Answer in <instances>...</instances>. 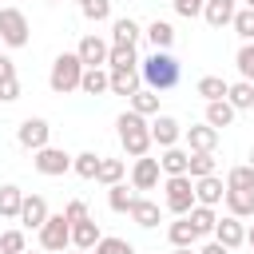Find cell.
<instances>
[{"label":"cell","instance_id":"6da1fadb","mask_svg":"<svg viewBox=\"0 0 254 254\" xmlns=\"http://www.w3.org/2000/svg\"><path fill=\"white\" fill-rule=\"evenodd\" d=\"M179 75H183V67H179V60L171 56V52H151L147 60H143V67H139V79L159 95V91H171L175 83H179Z\"/></svg>","mask_w":254,"mask_h":254},{"label":"cell","instance_id":"7a4b0ae2","mask_svg":"<svg viewBox=\"0 0 254 254\" xmlns=\"http://www.w3.org/2000/svg\"><path fill=\"white\" fill-rule=\"evenodd\" d=\"M115 127H119V143L127 147V155L143 159V155L151 151V123H147L143 115H135V111H123V115L115 119Z\"/></svg>","mask_w":254,"mask_h":254},{"label":"cell","instance_id":"3957f363","mask_svg":"<svg viewBox=\"0 0 254 254\" xmlns=\"http://www.w3.org/2000/svg\"><path fill=\"white\" fill-rule=\"evenodd\" d=\"M79 75H83L79 56H75V52H64V56H56V64H52L48 83H52V91H56V95H67V91H75V87H79Z\"/></svg>","mask_w":254,"mask_h":254},{"label":"cell","instance_id":"277c9868","mask_svg":"<svg viewBox=\"0 0 254 254\" xmlns=\"http://www.w3.org/2000/svg\"><path fill=\"white\" fill-rule=\"evenodd\" d=\"M194 206V179L190 175H171L167 179V210L187 214Z\"/></svg>","mask_w":254,"mask_h":254},{"label":"cell","instance_id":"5b68a950","mask_svg":"<svg viewBox=\"0 0 254 254\" xmlns=\"http://www.w3.org/2000/svg\"><path fill=\"white\" fill-rule=\"evenodd\" d=\"M0 40L8 48H24L28 44V16L20 8H0Z\"/></svg>","mask_w":254,"mask_h":254},{"label":"cell","instance_id":"8992f818","mask_svg":"<svg viewBox=\"0 0 254 254\" xmlns=\"http://www.w3.org/2000/svg\"><path fill=\"white\" fill-rule=\"evenodd\" d=\"M40 246L44 250H64L71 246V222L64 214H48V222L40 226Z\"/></svg>","mask_w":254,"mask_h":254},{"label":"cell","instance_id":"52a82bcc","mask_svg":"<svg viewBox=\"0 0 254 254\" xmlns=\"http://www.w3.org/2000/svg\"><path fill=\"white\" fill-rule=\"evenodd\" d=\"M32 163H36V171H40V175H52V179L71 171V155H67V151H60V147H40Z\"/></svg>","mask_w":254,"mask_h":254},{"label":"cell","instance_id":"ba28073f","mask_svg":"<svg viewBox=\"0 0 254 254\" xmlns=\"http://www.w3.org/2000/svg\"><path fill=\"white\" fill-rule=\"evenodd\" d=\"M214 242L226 246V250H238V246L246 242V226H242V218H234V214L218 218V222H214Z\"/></svg>","mask_w":254,"mask_h":254},{"label":"cell","instance_id":"9c48e42d","mask_svg":"<svg viewBox=\"0 0 254 254\" xmlns=\"http://www.w3.org/2000/svg\"><path fill=\"white\" fill-rule=\"evenodd\" d=\"M48 135H52L48 119H24V123H20V131H16L20 147H28V151H40V147H48Z\"/></svg>","mask_w":254,"mask_h":254},{"label":"cell","instance_id":"30bf717a","mask_svg":"<svg viewBox=\"0 0 254 254\" xmlns=\"http://www.w3.org/2000/svg\"><path fill=\"white\" fill-rule=\"evenodd\" d=\"M107 52H111V48H107L99 36H83L79 48H75V56H79L83 67H103V64H107Z\"/></svg>","mask_w":254,"mask_h":254},{"label":"cell","instance_id":"8fae6325","mask_svg":"<svg viewBox=\"0 0 254 254\" xmlns=\"http://www.w3.org/2000/svg\"><path fill=\"white\" fill-rule=\"evenodd\" d=\"M131 187L135 190H155L159 187V159H135V167H131Z\"/></svg>","mask_w":254,"mask_h":254},{"label":"cell","instance_id":"7c38bea8","mask_svg":"<svg viewBox=\"0 0 254 254\" xmlns=\"http://www.w3.org/2000/svg\"><path fill=\"white\" fill-rule=\"evenodd\" d=\"M107 91L131 99V95L139 91V71H135V67H111V71H107Z\"/></svg>","mask_w":254,"mask_h":254},{"label":"cell","instance_id":"4fadbf2b","mask_svg":"<svg viewBox=\"0 0 254 254\" xmlns=\"http://www.w3.org/2000/svg\"><path fill=\"white\" fill-rule=\"evenodd\" d=\"M179 135H183V123H179V119H171V115H159V119L151 123V143H159L163 151H167V147H175V143H179Z\"/></svg>","mask_w":254,"mask_h":254},{"label":"cell","instance_id":"5bb4252c","mask_svg":"<svg viewBox=\"0 0 254 254\" xmlns=\"http://www.w3.org/2000/svg\"><path fill=\"white\" fill-rule=\"evenodd\" d=\"M222 194H226V183H222L218 175L194 179V202H198V206H214V202H222Z\"/></svg>","mask_w":254,"mask_h":254},{"label":"cell","instance_id":"9a60e30c","mask_svg":"<svg viewBox=\"0 0 254 254\" xmlns=\"http://www.w3.org/2000/svg\"><path fill=\"white\" fill-rule=\"evenodd\" d=\"M99 238H103V234H99V222H95V218L71 222V246H75V250H95Z\"/></svg>","mask_w":254,"mask_h":254},{"label":"cell","instance_id":"2e32d148","mask_svg":"<svg viewBox=\"0 0 254 254\" xmlns=\"http://www.w3.org/2000/svg\"><path fill=\"white\" fill-rule=\"evenodd\" d=\"M234 12H238V0H206V4H202V16H206V24H210V28L230 24V20H234Z\"/></svg>","mask_w":254,"mask_h":254},{"label":"cell","instance_id":"e0dca14e","mask_svg":"<svg viewBox=\"0 0 254 254\" xmlns=\"http://www.w3.org/2000/svg\"><path fill=\"white\" fill-rule=\"evenodd\" d=\"M20 222L40 230V226L48 222V202H44L40 194H24V206H20Z\"/></svg>","mask_w":254,"mask_h":254},{"label":"cell","instance_id":"ac0fdd59","mask_svg":"<svg viewBox=\"0 0 254 254\" xmlns=\"http://www.w3.org/2000/svg\"><path fill=\"white\" fill-rule=\"evenodd\" d=\"M135 40H139V24L131 16H119L111 24V48H135Z\"/></svg>","mask_w":254,"mask_h":254},{"label":"cell","instance_id":"d6986e66","mask_svg":"<svg viewBox=\"0 0 254 254\" xmlns=\"http://www.w3.org/2000/svg\"><path fill=\"white\" fill-rule=\"evenodd\" d=\"M187 143H190V151H210L214 155V147H218V131L214 127H187Z\"/></svg>","mask_w":254,"mask_h":254},{"label":"cell","instance_id":"ffe728a7","mask_svg":"<svg viewBox=\"0 0 254 254\" xmlns=\"http://www.w3.org/2000/svg\"><path fill=\"white\" fill-rule=\"evenodd\" d=\"M127 214H131V218H135V226H143V230H151V226H159V206H155L151 198H135Z\"/></svg>","mask_w":254,"mask_h":254},{"label":"cell","instance_id":"44dd1931","mask_svg":"<svg viewBox=\"0 0 254 254\" xmlns=\"http://www.w3.org/2000/svg\"><path fill=\"white\" fill-rule=\"evenodd\" d=\"M226 103H230L234 111H250V107H254V83H246V79L230 83V87H226Z\"/></svg>","mask_w":254,"mask_h":254},{"label":"cell","instance_id":"7402d4cb","mask_svg":"<svg viewBox=\"0 0 254 254\" xmlns=\"http://www.w3.org/2000/svg\"><path fill=\"white\" fill-rule=\"evenodd\" d=\"M187 218H190V226H194V234H214V222H218V214H214V206H190L187 210Z\"/></svg>","mask_w":254,"mask_h":254},{"label":"cell","instance_id":"603a6c76","mask_svg":"<svg viewBox=\"0 0 254 254\" xmlns=\"http://www.w3.org/2000/svg\"><path fill=\"white\" fill-rule=\"evenodd\" d=\"M222 198H226V210H230L234 218H246V214H254V190H226Z\"/></svg>","mask_w":254,"mask_h":254},{"label":"cell","instance_id":"cb8c5ba5","mask_svg":"<svg viewBox=\"0 0 254 254\" xmlns=\"http://www.w3.org/2000/svg\"><path fill=\"white\" fill-rule=\"evenodd\" d=\"M147 40L155 44V52H167V48L175 44V28H171L167 20H151V24H147Z\"/></svg>","mask_w":254,"mask_h":254},{"label":"cell","instance_id":"d4e9b609","mask_svg":"<svg viewBox=\"0 0 254 254\" xmlns=\"http://www.w3.org/2000/svg\"><path fill=\"white\" fill-rule=\"evenodd\" d=\"M79 91H83V95H103V91H107V71H103V67H83Z\"/></svg>","mask_w":254,"mask_h":254},{"label":"cell","instance_id":"484cf974","mask_svg":"<svg viewBox=\"0 0 254 254\" xmlns=\"http://www.w3.org/2000/svg\"><path fill=\"white\" fill-rule=\"evenodd\" d=\"M226 87H230V83H226L222 75H202L194 91H198V95H202L206 103H218V99H226Z\"/></svg>","mask_w":254,"mask_h":254},{"label":"cell","instance_id":"4316f807","mask_svg":"<svg viewBox=\"0 0 254 254\" xmlns=\"http://www.w3.org/2000/svg\"><path fill=\"white\" fill-rule=\"evenodd\" d=\"M187 159H190V151L167 147V151H163V159H159V171H167V179H171V175H187Z\"/></svg>","mask_w":254,"mask_h":254},{"label":"cell","instance_id":"83f0119b","mask_svg":"<svg viewBox=\"0 0 254 254\" xmlns=\"http://www.w3.org/2000/svg\"><path fill=\"white\" fill-rule=\"evenodd\" d=\"M24 190L20 187H0V218H20Z\"/></svg>","mask_w":254,"mask_h":254},{"label":"cell","instance_id":"f1b7e54d","mask_svg":"<svg viewBox=\"0 0 254 254\" xmlns=\"http://www.w3.org/2000/svg\"><path fill=\"white\" fill-rule=\"evenodd\" d=\"M230 119H234V107H230L226 99H218V103H206V127L222 131V127H230Z\"/></svg>","mask_w":254,"mask_h":254},{"label":"cell","instance_id":"f546056e","mask_svg":"<svg viewBox=\"0 0 254 254\" xmlns=\"http://www.w3.org/2000/svg\"><path fill=\"white\" fill-rule=\"evenodd\" d=\"M187 175H190V179H206V175H214V155H210V151H190V159H187Z\"/></svg>","mask_w":254,"mask_h":254},{"label":"cell","instance_id":"4dcf8cb0","mask_svg":"<svg viewBox=\"0 0 254 254\" xmlns=\"http://www.w3.org/2000/svg\"><path fill=\"white\" fill-rule=\"evenodd\" d=\"M167 238H171L175 246H194V238H198V234H194V226H190V218H187V214H179V218L171 222V230H167Z\"/></svg>","mask_w":254,"mask_h":254},{"label":"cell","instance_id":"1f68e13d","mask_svg":"<svg viewBox=\"0 0 254 254\" xmlns=\"http://www.w3.org/2000/svg\"><path fill=\"white\" fill-rule=\"evenodd\" d=\"M131 111H135V115H143V119H147V115H155V111H159V95H155L151 87H139V91L131 95Z\"/></svg>","mask_w":254,"mask_h":254},{"label":"cell","instance_id":"d6a6232c","mask_svg":"<svg viewBox=\"0 0 254 254\" xmlns=\"http://www.w3.org/2000/svg\"><path fill=\"white\" fill-rule=\"evenodd\" d=\"M95 183H103V187L123 183V159H99V175H95Z\"/></svg>","mask_w":254,"mask_h":254},{"label":"cell","instance_id":"836d02e7","mask_svg":"<svg viewBox=\"0 0 254 254\" xmlns=\"http://www.w3.org/2000/svg\"><path fill=\"white\" fill-rule=\"evenodd\" d=\"M71 171H75L79 179H95V175H99V155H95V151L75 155V159H71Z\"/></svg>","mask_w":254,"mask_h":254},{"label":"cell","instance_id":"e575fe53","mask_svg":"<svg viewBox=\"0 0 254 254\" xmlns=\"http://www.w3.org/2000/svg\"><path fill=\"white\" fill-rule=\"evenodd\" d=\"M226 190H254V167L250 163L246 167H234L226 175Z\"/></svg>","mask_w":254,"mask_h":254},{"label":"cell","instance_id":"d590c367","mask_svg":"<svg viewBox=\"0 0 254 254\" xmlns=\"http://www.w3.org/2000/svg\"><path fill=\"white\" fill-rule=\"evenodd\" d=\"M131 202H135V194H131L123 183L107 187V206H111V210H119V214H123V210H131Z\"/></svg>","mask_w":254,"mask_h":254},{"label":"cell","instance_id":"8d00e7d4","mask_svg":"<svg viewBox=\"0 0 254 254\" xmlns=\"http://www.w3.org/2000/svg\"><path fill=\"white\" fill-rule=\"evenodd\" d=\"M234 64H238L242 79H246V83H254V44H242V48H238V56H234Z\"/></svg>","mask_w":254,"mask_h":254},{"label":"cell","instance_id":"74e56055","mask_svg":"<svg viewBox=\"0 0 254 254\" xmlns=\"http://www.w3.org/2000/svg\"><path fill=\"white\" fill-rule=\"evenodd\" d=\"M107 16H111V0H87V4H83V20L103 24Z\"/></svg>","mask_w":254,"mask_h":254},{"label":"cell","instance_id":"f35d334b","mask_svg":"<svg viewBox=\"0 0 254 254\" xmlns=\"http://www.w3.org/2000/svg\"><path fill=\"white\" fill-rule=\"evenodd\" d=\"M230 24H234V32H238V36H242L246 44L254 40V12H250V8H242V12H234V20H230Z\"/></svg>","mask_w":254,"mask_h":254},{"label":"cell","instance_id":"ab89813d","mask_svg":"<svg viewBox=\"0 0 254 254\" xmlns=\"http://www.w3.org/2000/svg\"><path fill=\"white\" fill-rule=\"evenodd\" d=\"M95 254H135V246L127 238H99L95 242Z\"/></svg>","mask_w":254,"mask_h":254},{"label":"cell","instance_id":"60d3db41","mask_svg":"<svg viewBox=\"0 0 254 254\" xmlns=\"http://www.w3.org/2000/svg\"><path fill=\"white\" fill-rule=\"evenodd\" d=\"M107 64H111V67H135L139 56H135V48H111V52H107Z\"/></svg>","mask_w":254,"mask_h":254},{"label":"cell","instance_id":"b9f144b4","mask_svg":"<svg viewBox=\"0 0 254 254\" xmlns=\"http://www.w3.org/2000/svg\"><path fill=\"white\" fill-rule=\"evenodd\" d=\"M0 254H24V234L20 230H4L0 234Z\"/></svg>","mask_w":254,"mask_h":254},{"label":"cell","instance_id":"7bdbcfd3","mask_svg":"<svg viewBox=\"0 0 254 254\" xmlns=\"http://www.w3.org/2000/svg\"><path fill=\"white\" fill-rule=\"evenodd\" d=\"M64 218H67V222H83V218H91V214H87V202H83V198H71V202L64 206Z\"/></svg>","mask_w":254,"mask_h":254},{"label":"cell","instance_id":"ee69618b","mask_svg":"<svg viewBox=\"0 0 254 254\" xmlns=\"http://www.w3.org/2000/svg\"><path fill=\"white\" fill-rule=\"evenodd\" d=\"M202 4L206 0H175V12L187 16V20H194V16H202Z\"/></svg>","mask_w":254,"mask_h":254},{"label":"cell","instance_id":"f6af8a7d","mask_svg":"<svg viewBox=\"0 0 254 254\" xmlns=\"http://www.w3.org/2000/svg\"><path fill=\"white\" fill-rule=\"evenodd\" d=\"M20 99V79H0V103Z\"/></svg>","mask_w":254,"mask_h":254},{"label":"cell","instance_id":"bcb514c9","mask_svg":"<svg viewBox=\"0 0 254 254\" xmlns=\"http://www.w3.org/2000/svg\"><path fill=\"white\" fill-rule=\"evenodd\" d=\"M0 79H16V64H12V56H0Z\"/></svg>","mask_w":254,"mask_h":254},{"label":"cell","instance_id":"7dc6e473","mask_svg":"<svg viewBox=\"0 0 254 254\" xmlns=\"http://www.w3.org/2000/svg\"><path fill=\"white\" fill-rule=\"evenodd\" d=\"M198 254H230V250H226V246H218V242H206Z\"/></svg>","mask_w":254,"mask_h":254},{"label":"cell","instance_id":"c3c4849f","mask_svg":"<svg viewBox=\"0 0 254 254\" xmlns=\"http://www.w3.org/2000/svg\"><path fill=\"white\" fill-rule=\"evenodd\" d=\"M175 254H198V250H190V246H175Z\"/></svg>","mask_w":254,"mask_h":254},{"label":"cell","instance_id":"681fc988","mask_svg":"<svg viewBox=\"0 0 254 254\" xmlns=\"http://www.w3.org/2000/svg\"><path fill=\"white\" fill-rule=\"evenodd\" d=\"M246 242H250V250H254V226H250V230H246Z\"/></svg>","mask_w":254,"mask_h":254},{"label":"cell","instance_id":"f907efd6","mask_svg":"<svg viewBox=\"0 0 254 254\" xmlns=\"http://www.w3.org/2000/svg\"><path fill=\"white\" fill-rule=\"evenodd\" d=\"M246 8H250V12H254V0H246Z\"/></svg>","mask_w":254,"mask_h":254},{"label":"cell","instance_id":"816d5d0a","mask_svg":"<svg viewBox=\"0 0 254 254\" xmlns=\"http://www.w3.org/2000/svg\"><path fill=\"white\" fill-rule=\"evenodd\" d=\"M250 167H254V151H250Z\"/></svg>","mask_w":254,"mask_h":254},{"label":"cell","instance_id":"f5cc1de1","mask_svg":"<svg viewBox=\"0 0 254 254\" xmlns=\"http://www.w3.org/2000/svg\"><path fill=\"white\" fill-rule=\"evenodd\" d=\"M83 4H87V0H79V8H83Z\"/></svg>","mask_w":254,"mask_h":254},{"label":"cell","instance_id":"db71d44e","mask_svg":"<svg viewBox=\"0 0 254 254\" xmlns=\"http://www.w3.org/2000/svg\"><path fill=\"white\" fill-rule=\"evenodd\" d=\"M75 254H87V250H75Z\"/></svg>","mask_w":254,"mask_h":254},{"label":"cell","instance_id":"11a10c76","mask_svg":"<svg viewBox=\"0 0 254 254\" xmlns=\"http://www.w3.org/2000/svg\"><path fill=\"white\" fill-rule=\"evenodd\" d=\"M48 4H56V0H48Z\"/></svg>","mask_w":254,"mask_h":254},{"label":"cell","instance_id":"9f6ffc18","mask_svg":"<svg viewBox=\"0 0 254 254\" xmlns=\"http://www.w3.org/2000/svg\"><path fill=\"white\" fill-rule=\"evenodd\" d=\"M24 254H32V250H24Z\"/></svg>","mask_w":254,"mask_h":254}]
</instances>
